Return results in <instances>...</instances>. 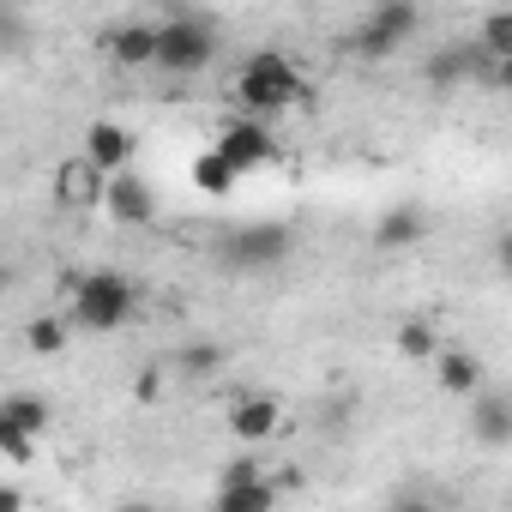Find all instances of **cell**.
Listing matches in <instances>:
<instances>
[{"label":"cell","instance_id":"cell-1","mask_svg":"<svg viewBox=\"0 0 512 512\" xmlns=\"http://www.w3.org/2000/svg\"><path fill=\"white\" fill-rule=\"evenodd\" d=\"M229 91H235L247 121H272V115H290V109L308 103V79H302V67L284 49H253Z\"/></svg>","mask_w":512,"mask_h":512},{"label":"cell","instance_id":"cell-2","mask_svg":"<svg viewBox=\"0 0 512 512\" xmlns=\"http://www.w3.org/2000/svg\"><path fill=\"white\" fill-rule=\"evenodd\" d=\"M133 314H139V284H133L127 272L97 266V272H85V278L73 284V326H79V332L109 338V332H121Z\"/></svg>","mask_w":512,"mask_h":512},{"label":"cell","instance_id":"cell-3","mask_svg":"<svg viewBox=\"0 0 512 512\" xmlns=\"http://www.w3.org/2000/svg\"><path fill=\"white\" fill-rule=\"evenodd\" d=\"M217 61V25L211 13H193V7H175L157 19V73L169 79H193Z\"/></svg>","mask_w":512,"mask_h":512},{"label":"cell","instance_id":"cell-4","mask_svg":"<svg viewBox=\"0 0 512 512\" xmlns=\"http://www.w3.org/2000/svg\"><path fill=\"white\" fill-rule=\"evenodd\" d=\"M416 31H422V13L410 7V0H386V7H368V13H362V25L350 31V49H356L362 61H380V55L404 49Z\"/></svg>","mask_w":512,"mask_h":512},{"label":"cell","instance_id":"cell-5","mask_svg":"<svg viewBox=\"0 0 512 512\" xmlns=\"http://www.w3.org/2000/svg\"><path fill=\"white\" fill-rule=\"evenodd\" d=\"M211 512H278V482L253 464V458H235V464H223V476H217Z\"/></svg>","mask_w":512,"mask_h":512},{"label":"cell","instance_id":"cell-6","mask_svg":"<svg viewBox=\"0 0 512 512\" xmlns=\"http://www.w3.org/2000/svg\"><path fill=\"white\" fill-rule=\"evenodd\" d=\"M223 260L235 272H272V266L290 260V229L284 223H241L223 241Z\"/></svg>","mask_w":512,"mask_h":512},{"label":"cell","instance_id":"cell-7","mask_svg":"<svg viewBox=\"0 0 512 512\" xmlns=\"http://www.w3.org/2000/svg\"><path fill=\"white\" fill-rule=\"evenodd\" d=\"M235 175H253V169H266L272 157H278V139H272V127L266 121H247V115H235L223 133H217V145H211Z\"/></svg>","mask_w":512,"mask_h":512},{"label":"cell","instance_id":"cell-8","mask_svg":"<svg viewBox=\"0 0 512 512\" xmlns=\"http://www.w3.org/2000/svg\"><path fill=\"white\" fill-rule=\"evenodd\" d=\"M109 187H115V175H103L85 151L55 169V199H61L67 211H97V205H109Z\"/></svg>","mask_w":512,"mask_h":512},{"label":"cell","instance_id":"cell-9","mask_svg":"<svg viewBox=\"0 0 512 512\" xmlns=\"http://www.w3.org/2000/svg\"><path fill=\"white\" fill-rule=\"evenodd\" d=\"M482 79H488V55L476 49V37L470 43H440L428 55V85L434 91H458V85H482Z\"/></svg>","mask_w":512,"mask_h":512},{"label":"cell","instance_id":"cell-10","mask_svg":"<svg viewBox=\"0 0 512 512\" xmlns=\"http://www.w3.org/2000/svg\"><path fill=\"white\" fill-rule=\"evenodd\" d=\"M284 428V404L272 398V392H235V404H229V434H241V440H272Z\"/></svg>","mask_w":512,"mask_h":512},{"label":"cell","instance_id":"cell-11","mask_svg":"<svg viewBox=\"0 0 512 512\" xmlns=\"http://www.w3.org/2000/svg\"><path fill=\"white\" fill-rule=\"evenodd\" d=\"M115 67H157V19H127L103 37Z\"/></svg>","mask_w":512,"mask_h":512},{"label":"cell","instance_id":"cell-12","mask_svg":"<svg viewBox=\"0 0 512 512\" xmlns=\"http://www.w3.org/2000/svg\"><path fill=\"white\" fill-rule=\"evenodd\" d=\"M115 223H127V229H145L151 217H157V193H151V181L145 175H115V187H109V205H103Z\"/></svg>","mask_w":512,"mask_h":512},{"label":"cell","instance_id":"cell-13","mask_svg":"<svg viewBox=\"0 0 512 512\" xmlns=\"http://www.w3.org/2000/svg\"><path fill=\"white\" fill-rule=\"evenodd\" d=\"M85 157H91L103 175H127V163H133V133H127L121 121H91V127H85Z\"/></svg>","mask_w":512,"mask_h":512},{"label":"cell","instance_id":"cell-14","mask_svg":"<svg viewBox=\"0 0 512 512\" xmlns=\"http://www.w3.org/2000/svg\"><path fill=\"white\" fill-rule=\"evenodd\" d=\"M416 241H428V211H422V205H392V211H380V223H374V247H380V253H404V247H416Z\"/></svg>","mask_w":512,"mask_h":512},{"label":"cell","instance_id":"cell-15","mask_svg":"<svg viewBox=\"0 0 512 512\" xmlns=\"http://www.w3.org/2000/svg\"><path fill=\"white\" fill-rule=\"evenodd\" d=\"M434 386H440L446 398H482V392H488L482 362H476L470 350H440V356H434Z\"/></svg>","mask_w":512,"mask_h":512},{"label":"cell","instance_id":"cell-16","mask_svg":"<svg viewBox=\"0 0 512 512\" xmlns=\"http://www.w3.org/2000/svg\"><path fill=\"white\" fill-rule=\"evenodd\" d=\"M470 434H476L482 446H512V398H506V392L470 398Z\"/></svg>","mask_w":512,"mask_h":512},{"label":"cell","instance_id":"cell-17","mask_svg":"<svg viewBox=\"0 0 512 512\" xmlns=\"http://www.w3.org/2000/svg\"><path fill=\"white\" fill-rule=\"evenodd\" d=\"M0 422L37 440V434H49V404L37 392H7V398H0Z\"/></svg>","mask_w":512,"mask_h":512},{"label":"cell","instance_id":"cell-18","mask_svg":"<svg viewBox=\"0 0 512 512\" xmlns=\"http://www.w3.org/2000/svg\"><path fill=\"white\" fill-rule=\"evenodd\" d=\"M193 187H199V193H211V199H223V193H235V187H241V175H235V169L205 145V151L193 157Z\"/></svg>","mask_w":512,"mask_h":512},{"label":"cell","instance_id":"cell-19","mask_svg":"<svg viewBox=\"0 0 512 512\" xmlns=\"http://www.w3.org/2000/svg\"><path fill=\"white\" fill-rule=\"evenodd\" d=\"M476 49H482L488 61L512 55V7H500V13H482V25H476Z\"/></svg>","mask_w":512,"mask_h":512},{"label":"cell","instance_id":"cell-20","mask_svg":"<svg viewBox=\"0 0 512 512\" xmlns=\"http://www.w3.org/2000/svg\"><path fill=\"white\" fill-rule=\"evenodd\" d=\"M25 344H31L37 356H61V350H67V320H55V314H37V320L25 326Z\"/></svg>","mask_w":512,"mask_h":512},{"label":"cell","instance_id":"cell-21","mask_svg":"<svg viewBox=\"0 0 512 512\" xmlns=\"http://www.w3.org/2000/svg\"><path fill=\"white\" fill-rule=\"evenodd\" d=\"M398 350H404L410 362H434V356H440V338H434L428 320H404V326H398Z\"/></svg>","mask_w":512,"mask_h":512},{"label":"cell","instance_id":"cell-22","mask_svg":"<svg viewBox=\"0 0 512 512\" xmlns=\"http://www.w3.org/2000/svg\"><path fill=\"white\" fill-rule=\"evenodd\" d=\"M217 368H223V350H217L211 338H199V344L181 350V374H187V380H211Z\"/></svg>","mask_w":512,"mask_h":512},{"label":"cell","instance_id":"cell-23","mask_svg":"<svg viewBox=\"0 0 512 512\" xmlns=\"http://www.w3.org/2000/svg\"><path fill=\"white\" fill-rule=\"evenodd\" d=\"M0 452H7L13 464H25V458H31V434H19V428L0 422Z\"/></svg>","mask_w":512,"mask_h":512},{"label":"cell","instance_id":"cell-24","mask_svg":"<svg viewBox=\"0 0 512 512\" xmlns=\"http://www.w3.org/2000/svg\"><path fill=\"white\" fill-rule=\"evenodd\" d=\"M488 91H500V97H512V55H500V61H488V79H482Z\"/></svg>","mask_w":512,"mask_h":512},{"label":"cell","instance_id":"cell-25","mask_svg":"<svg viewBox=\"0 0 512 512\" xmlns=\"http://www.w3.org/2000/svg\"><path fill=\"white\" fill-rule=\"evenodd\" d=\"M494 266H500V278L512 284V229H500V235H494Z\"/></svg>","mask_w":512,"mask_h":512},{"label":"cell","instance_id":"cell-26","mask_svg":"<svg viewBox=\"0 0 512 512\" xmlns=\"http://www.w3.org/2000/svg\"><path fill=\"white\" fill-rule=\"evenodd\" d=\"M392 512H446V506H434V500H422V494H398Z\"/></svg>","mask_w":512,"mask_h":512},{"label":"cell","instance_id":"cell-27","mask_svg":"<svg viewBox=\"0 0 512 512\" xmlns=\"http://www.w3.org/2000/svg\"><path fill=\"white\" fill-rule=\"evenodd\" d=\"M133 392H139V398H157V392H163V374H157V368H145V374L133 380Z\"/></svg>","mask_w":512,"mask_h":512},{"label":"cell","instance_id":"cell-28","mask_svg":"<svg viewBox=\"0 0 512 512\" xmlns=\"http://www.w3.org/2000/svg\"><path fill=\"white\" fill-rule=\"evenodd\" d=\"M0 512H25V494H19V482H7V488H0Z\"/></svg>","mask_w":512,"mask_h":512},{"label":"cell","instance_id":"cell-29","mask_svg":"<svg viewBox=\"0 0 512 512\" xmlns=\"http://www.w3.org/2000/svg\"><path fill=\"white\" fill-rule=\"evenodd\" d=\"M272 482H278V494H284V488H302V482H308V476H302V470H296V464H284V470H278V476H272Z\"/></svg>","mask_w":512,"mask_h":512},{"label":"cell","instance_id":"cell-30","mask_svg":"<svg viewBox=\"0 0 512 512\" xmlns=\"http://www.w3.org/2000/svg\"><path fill=\"white\" fill-rule=\"evenodd\" d=\"M121 512H157V506H145V500H133V506H121Z\"/></svg>","mask_w":512,"mask_h":512}]
</instances>
